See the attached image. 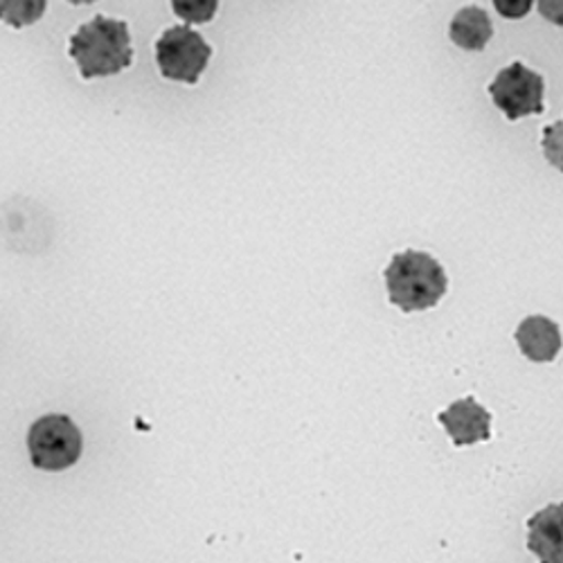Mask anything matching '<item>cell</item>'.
<instances>
[{
  "label": "cell",
  "mask_w": 563,
  "mask_h": 563,
  "mask_svg": "<svg viewBox=\"0 0 563 563\" xmlns=\"http://www.w3.org/2000/svg\"><path fill=\"white\" fill-rule=\"evenodd\" d=\"M449 36L457 48L468 53H481L487 48V43L494 36V23L483 8L468 5L453 16L449 25Z\"/></svg>",
  "instance_id": "9"
},
{
  "label": "cell",
  "mask_w": 563,
  "mask_h": 563,
  "mask_svg": "<svg viewBox=\"0 0 563 563\" xmlns=\"http://www.w3.org/2000/svg\"><path fill=\"white\" fill-rule=\"evenodd\" d=\"M45 12V0H0V21L14 27L36 23Z\"/></svg>",
  "instance_id": "10"
},
{
  "label": "cell",
  "mask_w": 563,
  "mask_h": 563,
  "mask_svg": "<svg viewBox=\"0 0 563 563\" xmlns=\"http://www.w3.org/2000/svg\"><path fill=\"white\" fill-rule=\"evenodd\" d=\"M528 550L539 563H563V503H552L528 521Z\"/></svg>",
  "instance_id": "7"
},
{
  "label": "cell",
  "mask_w": 563,
  "mask_h": 563,
  "mask_svg": "<svg viewBox=\"0 0 563 563\" xmlns=\"http://www.w3.org/2000/svg\"><path fill=\"white\" fill-rule=\"evenodd\" d=\"M73 5H84V3H96V0H68Z\"/></svg>",
  "instance_id": "15"
},
{
  "label": "cell",
  "mask_w": 563,
  "mask_h": 563,
  "mask_svg": "<svg viewBox=\"0 0 563 563\" xmlns=\"http://www.w3.org/2000/svg\"><path fill=\"white\" fill-rule=\"evenodd\" d=\"M388 296L404 313L435 307L449 287L446 273L438 260L419 251H406L393 257L386 268Z\"/></svg>",
  "instance_id": "1"
},
{
  "label": "cell",
  "mask_w": 563,
  "mask_h": 563,
  "mask_svg": "<svg viewBox=\"0 0 563 563\" xmlns=\"http://www.w3.org/2000/svg\"><path fill=\"white\" fill-rule=\"evenodd\" d=\"M516 343L530 361L550 363L561 350V332L550 318L530 316L516 330Z\"/></svg>",
  "instance_id": "8"
},
{
  "label": "cell",
  "mask_w": 563,
  "mask_h": 563,
  "mask_svg": "<svg viewBox=\"0 0 563 563\" xmlns=\"http://www.w3.org/2000/svg\"><path fill=\"white\" fill-rule=\"evenodd\" d=\"M541 19L550 21L552 25H563V0H537Z\"/></svg>",
  "instance_id": "14"
},
{
  "label": "cell",
  "mask_w": 563,
  "mask_h": 563,
  "mask_svg": "<svg viewBox=\"0 0 563 563\" xmlns=\"http://www.w3.org/2000/svg\"><path fill=\"white\" fill-rule=\"evenodd\" d=\"M541 147H543L545 161L554 169L563 172V120H556L543 129Z\"/></svg>",
  "instance_id": "12"
},
{
  "label": "cell",
  "mask_w": 563,
  "mask_h": 563,
  "mask_svg": "<svg viewBox=\"0 0 563 563\" xmlns=\"http://www.w3.org/2000/svg\"><path fill=\"white\" fill-rule=\"evenodd\" d=\"M84 449V438L66 415H43L30 427L27 451L41 472H64L73 466Z\"/></svg>",
  "instance_id": "3"
},
{
  "label": "cell",
  "mask_w": 563,
  "mask_h": 563,
  "mask_svg": "<svg viewBox=\"0 0 563 563\" xmlns=\"http://www.w3.org/2000/svg\"><path fill=\"white\" fill-rule=\"evenodd\" d=\"M487 90L496 109L507 120H521L543 111L545 81L539 73L530 70L521 62L503 68Z\"/></svg>",
  "instance_id": "5"
},
{
  "label": "cell",
  "mask_w": 563,
  "mask_h": 563,
  "mask_svg": "<svg viewBox=\"0 0 563 563\" xmlns=\"http://www.w3.org/2000/svg\"><path fill=\"white\" fill-rule=\"evenodd\" d=\"M172 8L187 23H208L217 14L219 0H172Z\"/></svg>",
  "instance_id": "11"
},
{
  "label": "cell",
  "mask_w": 563,
  "mask_h": 563,
  "mask_svg": "<svg viewBox=\"0 0 563 563\" xmlns=\"http://www.w3.org/2000/svg\"><path fill=\"white\" fill-rule=\"evenodd\" d=\"M440 421L455 446L485 442L492 435V415L474 397L451 404L440 412Z\"/></svg>",
  "instance_id": "6"
},
{
  "label": "cell",
  "mask_w": 563,
  "mask_h": 563,
  "mask_svg": "<svg viewBox=\"0 0 563 563\" xmlns=\"http://www.w3.org/2000/svg\"><path fill=\"white\" fill-rule=\"evenodd\" d=\"M70 55L86 79L124 70L133 55L126 23L107 16L84 23L70 38Z\"/></svg>",
  "instance_id": "2"
},
{
  "label": "cell",
  "mask_w": 563,
  "mask_h": 563,
  "mask_svg": "<svg viewBox=\"0 0 563 563\" xmlns=\"http://www.w3.org/2000/svg\"><path fill=\"white\" fill-rule=\"evenodd\" d=\"M534 0H494V8L503 19H523L530 14Z\"/></svg>",
  "instance_id": "13"
},
{
  "label": "cell",
  "mask_w": 563,
  "mask_h": 563,
  "mask_svg": "<svg viewBox=\"0 0 563 563\" xmlns=\"http://www.w3.org/2000/svg\"><path fill=\"white\" fill-rule=\"evenodd\" d=\"M212 57V48L192 27H169L156 43V62L167 79L197 84Z\"/></svg>",
  "instance_id": "4"
}]
</instances>
